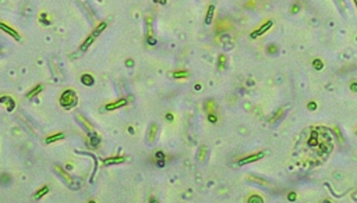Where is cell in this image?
I'll return each mask as SVG.
<instances>
[{"label":"cell","mask_w":357,"mask_h":203,"mask_svg":"<svg viewBox=\"0 0 357 203\" xmlns=\"http://www.w3.org/2000/svg\"><path fill=\"white\" fill-rule=\"evenodd\" d=\"M213 10H215V7H213V6H209V7H208V14H206V20H205V24H206V25H209V24H211V21H212Z\"/></svg>","instance_id":"cell-11"},{"label":"cell","mask_w":357,"mask_h":203,"mask_svg":"<svg viewBox=\"0 0 357 203\" xmlns=\"http://www.w3.org/2000/svg\"><path fill=\"white\" fill-rule=\"evenodd\" d=\"M289 199H290V200H294V199H296V195H294V193H292V195H289Z\"/></svg>","instance_id":"cell-23"},{"label":"cell","mask_w":357,"mask_h":203,"mask_svg":"<svg viewBox=\"0 0 357 203\" xmlns=\"http://www.w3.org/2000/svg\"><path fill=\"white\" fill-rule=\"evenodd\" d=\"M264 152H260V153H257V155H251V156H248V157H246V159H243V160H240L239 162V164L240 165H244V164H248V163H253V162H257V160H260V159H262L264 157Z\"/></svg>","instance_id":"cell-3"},{"label":"cell","mask_w":357,"mask_h":203,"mask_svg":"<svg viewBox=\"0 0 357 203\" xmlns=\"http://www.w3.org/2000/svg\"><path fill=\"white\" fill-rule=\"evenodd\" d=\"M354 3H356V6H357V0H356V2H354Z\"/></svg>","instance_id":"cell-26"},{"label":"cell","mask_w":357,"mask_h":203,"mask_svg":"<svg viewBox=\"0 0 357 203\" xmlns=\"http://www.w3.org/2000/svg\"><path fill=\"white\" fill-rule=\"evenodd\" d=\"M124 157H113V159H107L105 160V165H110V164H119V163H123Z\"/></svg>","instance_id":"cell-9"},{"label":"cell","mask_w":357,"mask_h":203,"mask_svg":"<svg viewBox=\"0 0 357 203\" xmlns=\"http://www.w3.org/2000/svg\"><path fill=\"white\" fill-rule=\"evenodd\" d=\"M81 81H83L84 85H92L93 83V78L91 75H88V74H85V75L81 77Z\"/></svg>","instance_id":"cell-12"},{"label":"cell","mask_w":357,"mask_h":203,"mask_svg":"<svg viewBox=\"0 0 357 203\" xmlns=\"http://www.w3.org/2000/svg\"><path fill=\"white\" fill-rule=\"evenodd\" d=\"M41 90H42V86H41V85H38V86H36V88H35V89H32V90H31V93H28V95H27V97H28V99H32V96H35V95H38V93L41 92Z\"/></svg>","instance_id":"cell-15"},{"label":"cell","mask_w":357,"mask_h":203,"mask_svg":"<svg viewBox=\"0 0 357 203\" xmlns=\"http://www.w3.org/2000/svg\"><path fill=\"white\" fill-rule=\"evenodd\" d=\"M247 203H264V200H262V198L260 195H253V196H250Z\"/></svg>","instance_id":"cell-14"},{"label":"cell","mask_w":357,"mask_h":203,"mask_svg":"<svg viewBox=\"0 0 357 203\" xmlns=\"http://www.w3.org/2000/svg\"><path fill=\"white\" fill-rule=\"evenodd\" d=\"M209 121H216V117L215 116H209Z\"/></svg>","instance_id":"cell-25"},{"label":"cell","mask_w":357,"mask_h":203,"mask_svg":"<svg viewBox=\"0 0 357 203\" xmlns=\"http://www.w3.org/2000/svg\"><path fill=\"white\" fill-rule=\"evenodd\" d=\"M268 50H269V53H276V47H275V45H271Z\"/></svg>","instance_id":"cell-21"},{"label":"cell","mask_w":357,"mask_h":203,"mask_svg":"<svg viewBox=\"0 0 357 203\" xmlns=\"http://www.w3.org/2000/svg\"><path fill=\"white\" fill-rule=\"evenodd\" d=\"M77 102H78L77 93L71 89L66 90L62 95V97H60V104H62L64 109H73V107L77 104Z\"/></svg>","instance_id":"cell-1"},{"label":"cell","mask_w":357,"mask_h":203,"mask_svg":"<svg viewBox=\"0 0 357 203\" xmlns=\"http://www.w3.org/2000/svg\"><path fill=\"white\" fill-rule=\"evenodd\" d=\"M187 75H189V72L187 71H183V72L178 71V72H175V74H173L175 78H183V77H187Z\"/></svg>","instance_id":"cell-18"},{"label":"cell","mask_w":357,"mask_h":203,"mask_svg":"<svg viewBox=\"0 0 357 203\" xmlns=\"http://www.w3.org/2000/svg\"><path fill=\"white\" fill-rule=\"evenodd\" d=\"M78 118H80V121H83V123H84V125H85V127L88 128L89 131H92V125L89 124V123L85 120V118H84V117H81V116H78Z\"/></svg>","instance_id":"cell-17"},{"label":"cell","mask_w":357,"mask_h":203,"mask_svg":"<svg viewBox=\"0 0 357 203\" xmlns=\"http://www.w3.org/2000/svg\"><path fill=\"white\" fill-rule=\"evenodd\" d=\"M0 27H2V29H3V31H6L8 35H11V36L15 39V41H20V35H18L17 31H14L13 28H8L6 24H4V22H2V24H0Z\"/></svg>","instance_id":"cell-6"},{"label":"cell","mask_w":357,"mask_h":203,"mask_svg":"<svg viewBox=\"0 0 357 203\" xmlns=\"http://www.w3.org/2000/svg\"><path fill=\"white\" fill-rule=\"evenodd\" d=\"M308 107H310V109H311V110H314V109H315L317 106H315V104H314V103H310V106H308Z\"/></svg>","instance_id":"cell-24"},{"label":"cell","mask_w":357,"mask_h":203,"mask_svg":"<svg viewBox=\"0 0 357 203\" xmlns=\"http://www.w3.org/2000/svg\"><path fill=\"white\" fill-rule=\"evenodd\" d=\"M48 191H49V186H43V188H41V189L38 191V193H35L34 198L35 199H41L45 193H48Z\"/></svg>","instance_id":"cell-13"},{"label":"cell","mask_w":357,"mask_h":203,"mask_svg":"<svg viewBox=\"0 0 357 203\" xmlns=\"http://www.w3.org/2000/svg\"><path fill=\"white\" fill-rule=\"evenodd\" d=\"M89 203H95V202H89Z\"/></svg>","instance_id":"cell-28"},{"label":"cell","mask_w":357,"mask_h":203,"mask_svg":"<svg viewBox=\"0 0 357 203\" xmlns=\"http://www.w3.org/2000/svg\"><path fill=\"white\" fill-rule=\"evenodd\" d=\"M126 104H127V100L126 99H119V100H116L114 103L106 104V110H116V109H119V107H121V106H126Z\"/></svg>","instance_id":"cell-5"},{"label":"cell","mask_w":357,"mask_h":203,"mask_svg":"<svg viewBox=\"0 0 357 203\" xmlns=\"http://www.w3.org/2000/svg\"><path fill=\"white\" fill-rule=\"evenodd\" d=\"M251 179H254V182H258V184H261V185H264V186H267L268 185V182H264L261 178H258V177H250Z\"/></svg>","instance_id":"cell-19"},{"label":"cell","mask_w":357,"mask_h":203,"mask_svg":"<svg viewBox=\"0 0 357 203\" xmlns=\"http://www.w3.org/2000/svg\"><path fill=\"white\" fill-rule=\"evenodd\" d=\"M271 27H272V21H267L265 24H262V27H260V28L257 29V31L251 34V38H257V36H260V35L265 34V32H267Z\"/></svg>","instance_id":"cell-4"},{"label":"cell","mask_w":357,"mask_h":203,"mask_svg":"<svg viewBox=\"0 0 357 203\" xmlns=\"http://www.w3.org/2000/svg\"><path fill=\"white\" fill-rule=\"evenodd\" d=\"M156 132H158V125L151 124V127H149V132H148V142H154L155 136H156Z\"/></svg>","instance_id":"cell-7"},{"label":"cell","mask_w":357,"mask_h":203,"mask_svg":"<svg viewBox=\"0 0 357 203\" xmlns=\"http://www.w3.org/2000/svg\"><path fill=\"white\" fill-rule=\"evenodd\" d=\"M324 203H331V202H324Z\"/></svg>","instance_id":"cell-27"},{"label":"cell","mask_w":357,"mask_h":203,"mask_svg":"<svg viewBox=\"0 0 357 203\" xmlns=\"http://www.w3.org/2000/svg\"><path fill=\"white\" fill-rule=\"evenodd\" d=\"M314 67H315L317 70H321L322 68V63L319 61V60H315V61H314Z\"/></svg>","instance_id":"cell-20"},{"label":"cell","mask_w":357,"mask_h":203,"mask_svg":"<svg viewBox=\"0 0 357 203\" xmlns=\"http://www.w3.org/2000/svg\"><path fill=\"white\" fill-rule=\"evenodd\" d=\"M205 155H206V146H202V148H201V150H199V155H198V160H199V162H202L204 159H205Z\"/></svg>","instance_id":"cell-16"},{"label":"cell","mask_w":357,"mask_h":203,"mask_svg":"<svg viewBox=\"0 0 357 203\" xmlns=\"http://www.w3.org/2000/svg\"><path fill=\"white\" fill-rule=\"evenodd\" d=\"M63 138H64V134H63V132H59V134H56V135H52V136L46 138V142H48V143H52V142L63 139Z\"/></svg>","instance_id":"cell-10"},{"label":"cell","mask_w":357,"mask_h":203,"mask_svg":"<svg viewBox=\"0 0 357 203\" xmlns=\"http://www.w3.org/2000/svg\"><path fill=\"white\" fill-rule=\"evenodd\" d=\"M55 170L59 172V174H60V175L63 177V178H64V181H66V182H67V184H71V182H73V178L69 175V174H67V172H64V171H63V170H62V167H59V165H56V167H55Z\"/></svg>","instance_id":"cell-8"},{"label":"cell","mask_w":357,"mask_h":203,"mask_svg":"<svg viewBox=\"0 0 357 203\" xmlns=\"http://www.w3.org/2000/svg\"><path fill=\"white\" fill-rule=\"evenodd\" d=\"M352 88V90H354V92H357V83H353V85L350 86Z\"/></svg>","instance_id":"cell-22"},{"label":"cell","mask_w":357,"mask_h":203,"mask_svg":"<svg viewBox=\"0 0 357 203\" xmlns=\"http://www.w3.org/2000/svg\"><path fill=\"white\" fill-rule=\"evenodd\" d=\"M105 28H106V22H100V24L98 25V27H96L95 29H93V32H92V34L89 35L88 38L85 39V42H84L83 45H81V50H83V52H85L87 49H88L89 46L92 45V43H93V41H95V39L98 38V36H99V35L102 34L103 31H105Z\"/></svg>","instance_id":"cell-2"}]
</instances>
